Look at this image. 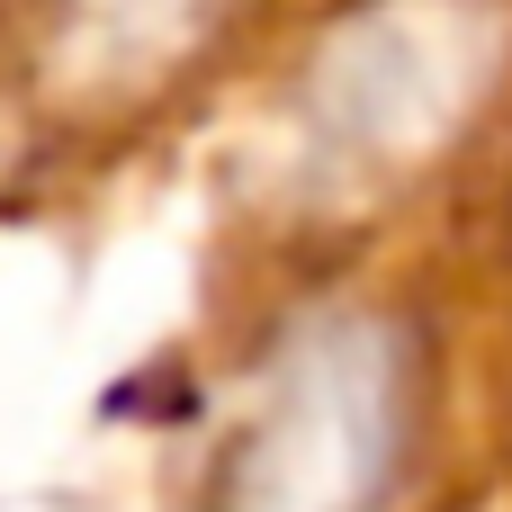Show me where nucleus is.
I'll use <instances>...</instances> for the list:
<instances>
[{
	"instance_id": "f257e3e1",
	"label": "nucleus",
	"mask_w": 512,
	"mask_h": 512,
	"mask_svg": "<svg viewBox=\"0 0 512 512\" xmlns=\"http://www.w3.org/2000/svg\"><path fill=\"white\" fill-rule=\"evenodd\" d=\"M423 450V333L396 306L324 297L270 333L225 432L207 441L198 512H396Z\"/></svg>"
},
{
	"instance_id": "f03ea898",
	"label": "nucleus",
	"mask_w": 512,
	"mask_h": 512,
	"mask_svg": "<svg viewBox=\"0 0 512 512\" xmlns=\"http://www.w3.org/2000/svg\"><path fill=\"white\" fill-rule=\"evenodd\" d=\"M459 9L468 0H369L306 72L315 135L333 153H360V162L423 153L468 108V81H441V72H468Z\"/></svg>"
},
{
	"instance_id": "7ed1b4c3",
	"label": "nucleus",
	"mask_w": 512,
	"mask_h": 512,
	"mask_svg": "<svg viewBox=\"0 0 512 512\" xmlns=\"http://www.w3.org/2000/svg\"><path fill=\"white\" fill-rule=\"evenodd\" d=\"M216 0H54V27L72 54H90L99 81H153L171 54L198 45Z\"/></svg>"
},
{
	"instance_id": "20e7f679",
	"label": "nucleus",
	"mask_w": 512,
	"mask_h": 512,
	"mask_svg": "<svg viewBox=\"0 0 512 512\" xmlns=\"http://www.w3.org/2000/svg\"><path fill=\"white\" fill-rule=\"evenodd\" d=\"M0 162H9V135H0Z\"/></svg>"
}]
</instances>
